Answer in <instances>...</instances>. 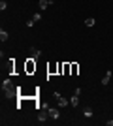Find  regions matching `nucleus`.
I'll return each instance as SVG.
<instances>
[{
	"mask_svg": "<svg viewBox=\"0 0 113 126\" xmlns=\"http://www.w3.org/2000/svg\"><path fill=\"white\" fill-rule=\"evenodd\" d=\"M0 10H2V11L8 10V2H6V0H2V2H0Z\"/></svg>",
	"mask_w": 113,
	"mask_h": 126,
	"instance_id": "obj_17",
	"label": "nucleus"
},
{
	"mask_svg": "<svg viewBox=\"0 0 113 126\" xmlns=\"http://www.w3.org/2000/svg\"><path fill=\"white\" fill-rule=\"evenodd\" d=\"M79 96L81 94H77V92H74V96L70 98V105H74V107H77L79 105Z\"/></svg>",
	"mask_w": 113,
	"mask_h": 126,
	"instance_id": "obj_7",
	"label": "nucleus"
},
{
	"mask_svg": "<svg viewBox=\"0 0 113 126\" xmlns=\"http://www.w3.org/2000/svg\"><path fill=\"white\" fill-rule=\"evenodd\" d=\"M34 23H36V21H34V19H30V21H27V26H28V28H32Z\"/></svg>",
	"mask_w": 113,
	"mask_h": 126,
	"instance_id": "obj_20",
	"label": "nucleus"
},
{
	"mask_svg": "<svg viewBox=\"0 0 113 126\" xmlns=\"http://www.w3.org/2000/svg\"><path fill=\"white\" fill-rule=\"evenodd\" d=\"M47 115L57 121V119L60 117V109H59V107H47Z\"/></svg>",
	"mask_w": 113,
	"mask_h": 126,
	"instance_id": "obj_3",
	"label": "nucleus"
},
{
	"mask_svg": "<svg viewBox=\"0 0 113 126\" xmlns=\"http://www.w3.org/2000/svg\"><path fill=\"white\" fill-rule=\"evenodd\" d=\"M47 109H40V113H38V122L40 124H43V122H47Z\"/></svg>",
	"mask_w": 113,
	"mask_h": 126,
	"instance_id": "obj_5",
	"label": "nucleus"
},
{
	"mask_svg": "<svg viewBox=\"0 0 113 126\" xmlns=\"http://www.w3.org/2000/svg\"><path fill=\"white\" fill-rule=\"evenodd\" d=\"M62 72H64V62H59V75H62Z\"/></svg>",
	"mask_w": 113,
	"mask_h": 126,
	"instance_id": "obj_18",
	"label": "nucleus"
},
{
	"mask_svg": "<svg viewBox=\"0 0 113 126\" xmlns=\"http://www.w3.org/2000/svg\"><path fill=\"white\" fill-rule=\"evenodd\" d=\"M53 98H55V102H57V105H59V107H66V105L70 104V100H68V98H64V96H60L59 92H53Z\"/></svg>",
	"mask_w": 113,
	"mask_h": 126,
	"instance_id": "obj_2",
	"label": "nucleus"
},
{
	"mask_svg": "<svg viewBox=\"0 0 113 126\" xmlns=\"http://www.w3.org/2000/svg\"><path fill=\"white\" fill-rule=\"evenodd\" d=\"M94 25H96L94 17H87V19H85V26H94Z\"/></svg>",
	"mask_w": 113,
	"mask_h": 126,
	"instance_id": "obj_13",
	"label": "nucleus"
},
{
	"mask_svg": "<svg viewBox=\"0 0 113 126\" xmlns=\"http://www.w3.org/2000/svg\"><path fill=\"white\" fill-rule=\"evenodd\" d=\"M28 57H30V58H36V60H38V58L42 57V51H40V49H30V51H28Z\"/></svg>",
	"mask_w": 113,
	"mask_h": 126,
	"instance_id": "obj_6",
	"label": "nucleus"
},
{
	"mask_svg": "<svg viewBox=\"0 0 113 126\" xmlns=\"http://www.w3.org/2000/svg\"><path fill=\"white\" fill-rule=\"evenodd\" d=\"M47 74L49 75H57L59 74V62H51L47 66Z\"/></svg>",
	"mask_w": 113,
	"mask_h": 126,
	"instance_id": "obj_4",
	"label": "nucleus"
},
{
	"mask_svg": "<svg viewBox=\"0 0 113 126\" xmlns=\"http://www.w3.org/2000/svg\"><path fill=\"white\" fill-rule=\"evenodd\" d=\"M32 19H34V21H40V19H42V13H34V17H32Z\"/></svg>",
	"mask_w": 113,
	"mask_h": 126,
	"instance_id": "obj_19",
	"label": "nucleus"
},
{
	"mask_svg": "<svg viewBox=\"0 0 113 126\" xmlns=\"http://www.w3.org/2000/svg\"><path fill=\"white\" fill-rule=\"evenodd\" d=\"M8 38H10L8 32H6V30H0V40H2V42H8Z\"/></svg>",
	"mask_w": 113,
	"mask_h": 126,
	"instance_id": "obj_14",
	"label": "nucleus"
},
{
	"mask_svg": "<svg viewBox=\"0 0 113 126\" xmlns=\"http://www.w3.org/2000/svg\"><path fill=\"white\" fill-rule=\"evenodd\" d=\"M47 2H49V6H51V4H53V2H55V0H47Z\"/></svg>",
	"mask_w": 113,
	"mask_h": 126,
	"instance_id": "obj_21",
	"label": "nucleus"
},
{
	"mask_svg": "<svg viewBox=\"0 0 113 126\" xmlns=\"http://www.w3.org/2000/svg\"><path fill=\"white\" fill-rule=\"evenodd\" d=\"M13 87H15V85H13V81H11L10 77L2 81V89H13Z\"/></svg>",
	"mask_w": 113,
	"mask_h": 126,
	"instance_id": "obj_9",
	"label": "nucleus"
},
{
	"mask_svg": "<svg viewBox=\"0 0 113 126\" xmlns=\"http://www.w3.org/2000/svg\"><path fill=\"white\" fill-rule=\"evenodd\" d=\"M47 6H49V2H47V0H40V10H45Z\"/></svg>",
	"mask_w": 113,
	"mask_h": 126,
	"instance_id": "obj_16",
	"label": "nucleus"
},
{
	"mask_svg": "<svg viewBox=\"0 0 113 126\" xmlns=\"http://www.w3.org/2000/svg\"><path fill=\"white\" fill-rule=\"evenodd\" d=\"M70 72H72V64L64 62V72H62V75H70Z\"/></svg>",
	"mask_w": 113,
	"mask_h": 126,
	"instance_id": "obj_12",
	"label": "nucleus"
},
{
	"mask_svg": "<svg viewBox=\"0 0 113 126\" xmlns=\"http://www.w3.org/2000/svg\"><path fill=\"white\" fill-rule=\"evenodd\" d=\"M36 68H38L36 58H30V57H28L27 60H25V74H27V75H32V74H36Z\"/></svg>",
	"mask_w": 113,
	"mask_h": 126,
	"instance_id": "obj_1",
	"label": "nucleus"
},
{
	"mask_svg": "<svg viewBox=\"0 0 113 126\" xmlns=\"http://www.w3.org/2000/svg\"><path fill=\"white\" fill-rule=\"evenodd\" d=\"M109 79H111V70H109V72H106V75L102 77V85H104V87L109 83Z\"/></svg>",
	"mask_w": 113,
	"mask_h": 126,
	"instance_id": "obj_11",
	"label": "nucleus"
},
{
	"mask_svg": "<svg viewBox=\"0 0 113 126\" xmlns=\"http://www.w3.org/2000/svg\"><path fill=\"white\" fill-rule=\"evenodd\" d=\"M8 74L10 75L15 74V60H13V58H10V62H8Z\"/></svg>",
	"mask_w": 113,
	"mask_h": 126,
	"instance_id": "obj_8",
	"label": "nucleus"
},
{
	"mask_svg": "<svg viewBox=\"0 0 113 126\" xmlns=\"http://www.w3.org/2000/svg\"><path fill=\"white\" fill-rule=\"evenodd\" d=\"M83 115L85 117H92V109L91 107H85V109H83Z\"/></svg>",
	"mask_w": 113,
	"mask_h": 126,
	"instance_id": "obj_15",
	"label": "nucleus"
},
{
	"mask_svg": "<svg viewBox=\"0 0 113 126\" xmlns=\"http://www.w3.org/2000/svg\"><path fill=\"white\" fill-rule=\"evenodd\" d=\"M72 64V72H70V75H77L79 74V64L77 62H70Z\"/></svg>",
	"mask_w": 113,
	"mask_h": 126,
	"instance_id": "obj_10",
	"label": "nucleus"
}]
</instances>
